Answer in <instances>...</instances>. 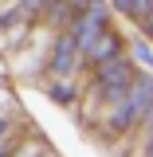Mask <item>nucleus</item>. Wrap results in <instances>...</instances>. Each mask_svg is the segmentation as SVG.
Wrapping results in <instances>:
<instances>
[{
	"mask_svg": "<svg viewBox=\"0 0 153 157\" xmlns=\"http://www.w3.org/2000/svg\"><path fill=\"white\" fill-rule=\"evenodd\" d=\"M94 82H98V90L106 94V102H126V90H130V82H134V67L122 55L106 59V63L94 67Z\"/></svg>",
	"mask_w": 153,
	"mask_h": 157,
	"instance_id": "f257e3e1",
	"label": "nucleus"
},
{
	"mask_svg": "<svg viewBox=\"0 0 153 157\" xmlns=\"http://www.w3.org/2000/svg\"><path fill=\"white\" fill-rule=\"evenodd\" d=\"M106 28H110V24H106V8H102V4H90L86 12H78V16H75V24H71V39H75L78 51L86 55Z\"/></svg>",
	"mask_w": 153,
	"mask_h": 157,
	"instance_id": "f03ea898",
	"label": "nucleus"
},
{
	"mask_svg": "<svg viewBox=\"0 0 153 157\" xmlns=\"http://www.w3.org/2000/svg\"><path fill=\"white\" fill-rule=\"evenodd\" d=\"M118 51H122V39H118V32L106 28V32L98 36V43L86 51V59H90V63H106V59H118Z\"/></svg>",
	"mask_w": 153,
	"mask_h": 157,
	"instance_id": "7ed1b4c3",
	"label": "nucleus"
},
{
	"mask_svg": "<svg viewBox=\"0 0 153 157\" xmlns=\"http://www.w3.org/2000/svg\"><path fill=\"white\" fill-rule=\"evenodd\" d=\"M78 47H75V39H71V32H67V36L59 39V47H55V59H51V67H55V75H71V67H75V63H71V55H75Z\"/></svg>",
	"mask_w": 153,
	"mask_h": 157,
	"instance_id": "20e7f679",
	"label": "nucleus"
},
{
	"mask_svg": "<svg viewBox=\"0 0 153 157\" xmlns=\"http://www.w3.org/2000/svg\"><path fill=\"white\" fill-rule=\"evenodd\" d=\"M47 94L55 98V102L67 106V102H75V86H71V82H51V86H47Z\"/></svg>",
	"mask_w": 153,
	"mask_h": 157,
	"instance_id": "39448f33",
	"label": "nucleus"
},
{
	"mask_svg": "<svg viewBox=\"0 0 153 157\" xmlns=\"http://www.w3.org/2000/svg\"><path fill=\"white\" fill-rule=\"evenodd\" d=\"M130 16H137V20H145L153 12V0H130V8H126Z\"/></svg>",
	"mask_w": 153,
	"mask_h": 157,
	"instance_id": "423d86ee",
	"label": "nucleus"
},
{
	"mask_svg": "<svg viewBox=\"0 0 153 157\" xmlns=\"http://www.w3.org/2000/svg\"><path fill=\"white\" fill-rule=\"evenodd\" d=\"M114 8H122V12H126V8H130V0H114Z\"/></svg>",
	"mask_w": 153,
	"mask_h": 157,
	"instance_id": "0eeeda50",
	"label": "nucleus"
},
{
	"mask_svg": "<svg viewBox=\"0 0 153 157\" xmlns=\"http://www.w3.org/2000/svg\"><path fill=\"white\" fill-rule=\"evenodd\" d=\"M4 134H8V122H4V118H0V137H4Z\"/></svg>",
	"mask_w": 153,
	"mask_h": 157,
	"instance_id": "6e6552de",
	"label": "nucleus"
},
{
	"mask_svg": "<svg viewBox=\"0 0 153 157\" xmlns=\"http://www.w3.org/2000/svg\"><path fill=\"white\" fill-rule=\"evenodd\" d=\"M0 157H4V149H0Z\"/></svg>",
	"mask_w": 153,
	"mask_h": 157,
	"instance_id": "1a4fd4ad",
	"label": "nucleus"
},
{
	"mask_svg": "<svg viewBox=\"0 0 153 157\" xmlns=\"http://www.w3.org/2000/svg\"><path fill=\"white\" fill-rule=\"evenodd\" d=\"M149 153H153V149H149Z\"/></svg>",
	"mask_w": 153,
	"mask_h": 157,
	"instance_id": "9d476101",
	"label": "nucleus"
}]
</instances>
